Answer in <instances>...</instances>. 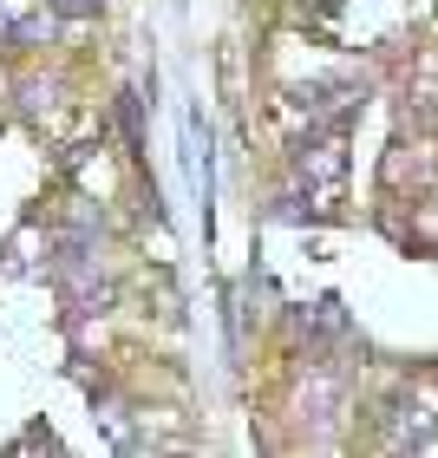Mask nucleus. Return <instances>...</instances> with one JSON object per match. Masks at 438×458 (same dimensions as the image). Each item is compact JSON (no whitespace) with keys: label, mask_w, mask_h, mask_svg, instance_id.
I'll return each instance as SVG.
<instances>
[{"label":"nucleus","mask_w":438,"mask_h":458,"mask_svg":"<svg viewBox=\"0 0 438 458\" xmlns=\"http://www.w3.org/2000/svg\"><path fill=\"white\" fill-rule=\"evenodd\" d=\"M347 171V151L341 138H321V144H301V177H321V197H333V183Z\"/></svg>","instance_id":"nucleus-1"},{"label":"nucleus","mask_w":438,"mask_h":458,"mask_svg":"<svg viewBox=\"0 0 438 458\" xmlns=\"http://www.w3.org/2000/svg\"><path fill=\"white\" fill-rule=\"evenodd\" d=\"M59 13H98V0H53Z\"/></svg>","instance_id":"nucleus-3"},{"label":"nucleus","mask_w":438,"mask_h":458,"mask_svg":"<svg viewBox=\"0 0 438 458\" xmlns=\"http://www.w3.org/2000/svg\"><path fill=\"white\" fill-rule=\"evenodd\" d=\"M400 420H392V445H412V452H438V432L425 426V406L412 400V406H392Z\"/></svg>","instance_id":"nucleus-2"}]
</instances>
